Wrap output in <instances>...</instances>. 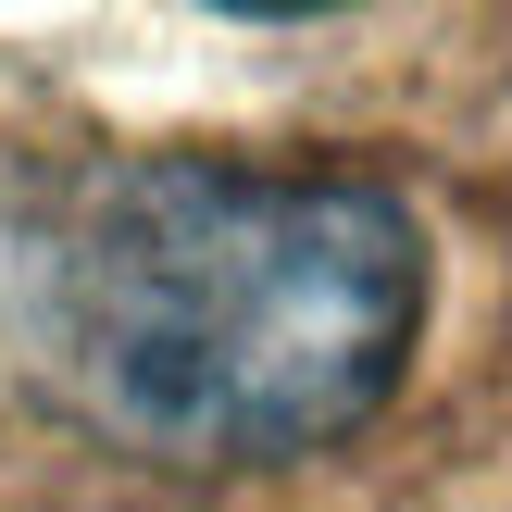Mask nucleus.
Segmentation results:
<instances>
[{
    "mask_svg": "<svg viewBox=\"0 0 512 512\" xmlns=\"http://www.w3.org/2000/svg\"><path fill=\"white\" fill-rule=\"evenodd\" d=\"M425 338V225L363 175L113 163L0 238V350L63 425L163 475L363 438Z\"/></svg>",
    "mask_w": 512,
    "mask_h": 512,
    "instance_id": "nucleus-1",
    "label": "nucleus"
}]
</instances>
